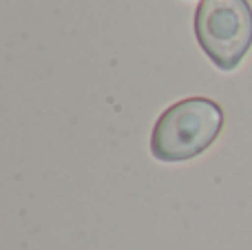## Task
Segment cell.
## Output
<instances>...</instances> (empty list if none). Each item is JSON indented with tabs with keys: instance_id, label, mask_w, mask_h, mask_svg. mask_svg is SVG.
Masks as SVG:
<instances>
[{
	"instance_id": "1",
	"label": "cell",
	"mask_w": 252,
	"mask_h": 250,
	"mask_svg": "<svg viewBox=\"0 0 252 250\" xmlns=\"http://www.w3.org/2000/svg\"><path fill=\"white\" fill-rule=\"evenodd\" d=\"M223 126V111L208 97H188L168 106L155 122L151 153L159 162H186L213 146Z\"/></svg>"
},
{
	"instance_id": "2",
	"label": "cell",
	"mask_w": 252,
	"mask_h": 250,
	"mask_svg": "<svg viewBox=\"0 0 252 250\" xmlns=\"http://www.w3.org/2000/svg\"><path fill=\"white\" fill-rule=\"evenodd\" d=\"M195 35L204 53L221 71L239 66L252 47V7L248 0H201Z\"/></svg>"
}]
</instances>
